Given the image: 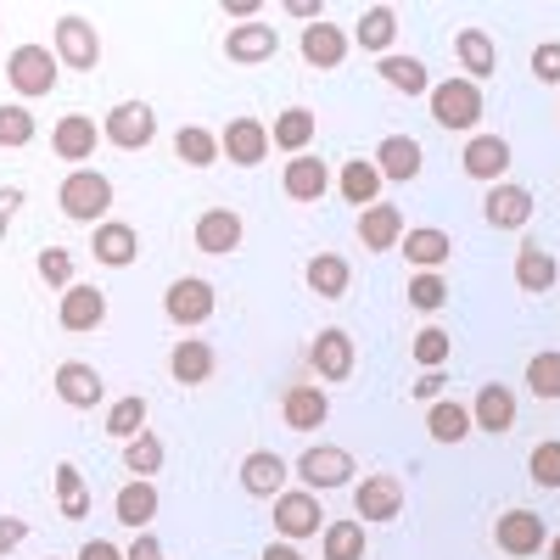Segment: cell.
<instances>
[{"mask_svg":"<svg viewBox=\"0 0 560 560\" xmlns=\"http://www.w3.org/2000/svg\"><path fill=\"white\" fill-rule=\"evenodd\" d=\"M57 202L73 224H107L113 213V179L102 168H68V179L57 185Z\"/></svg>","mask_w":560,"mask_h":560,"instance_id":"cell-1","label":"cell"},{"mask_svg":"<svg viewBox=\"0 0 560 560\" xmlns=\"http://www.w3.org/2000/svg\"><path fill=\"white\" fill-rule=\"evenodd\" d=\"M432 118H438V129H465V135H477V124H482V113H488V96H482V84H471V79H443V84H432Z\"/></svg>","mask_w":560,"mask_h":560,"instance_id":"cell-2","label":"cell"},{"mask_svg":"<svg viewBox=\"0 0 560 560\" xmlns=\"http://www.w3.org/2000/svg\"><path fill=\"white\" fill-rule=\"evenodd\" d=\"M353 454L342 448V443H314V448H303L298 454V465H292V477H303V488L308 493H337V488H353Z\"/></svg>","mask_w":560,"mask_h":560,"instance_id":"cell-3","label":"cell"},{"mask_svg":"<svg viewBox=\"0 0 560 560\" xmlns=\"http://www.w3.org/2000/svg\"><path fill=\"white\" fill-rule=\"evenodd\" d=\"M57 51H45V45H18V51L7 57V84H12V96L23 102H39V96H51L57 90Z\"/></svg>","mask_w":560,"mask_h":560,"instance_id":"cell-4","label":"cell"},{"mask_svg":"<svg viewBox=\"0 0 560 560\" xmlns=\"http://www.w3.org/2000/svg\"><path fill=\"white\" fill-rule=\"evenodd\" d=\"M102 140L118 152H147L158 140V113L152 102H118L107 118H102Z\"/></svg>","mask_w":560,"mask_h":560,"instance_id":"cell-5","label":"cell"},{"mask_svg":"<svg viewBox=\"0 0 560 560\" xmlns=\"http://www.w3.org/2000/svg\"><path fill=\"white\" fill-rule=\"evenodd\" d=\"M213 280H202V275H179L174 287L163 292V314L179 325V331H197V325H208L213 319Z\"/></svg>","mask_w":560,"mask_h":560,"instance_id":"cell-6","label":"cell"},{"mask_svg":"<svg viewBox=\"0 0 560 560\" xmlns=\"http://www.w3.org/2000/svg\"><path fill=\"white\" fill-rule=\"evenodd\" d=\"M275 538H287V544H298V538H314V533H325V510H319V493H308V488H287L275 499Z\"/></svg>","mask_w":560,"mask_h":560,"instance_id":"cell-7","label":"cell"},{"mask_svg":"<svg viewBox=\"0 0 560 560\" xmlns=\"http://www.w3.org/2000/svg\"><path fill=\"white\" fill-rule=\"evenodd\" d=\"M353 337L342 331V325H325V331L308 342V370L325 382V387H337V382H348L353 376Z\"/></svg>","mask_w":560,"mask_h":560,"instance_id":"cell-8","label":"cell"},{"mask_svg":"<svg viewBox=\"0 0 560 560\" xmlns=\"http://www.w3.org/2000/svg\"><path fill=\"white\" fill-rule=\"evenodd\" d=\"M57 62L73 68V73H90V68H96V62H102V34H96V23L79 18V12L57 18Z\"/></svg>","mask_w":560,"mask_h":560,"instance_id":"cell-9","label":"cell"},{"mask_svg":"<svg viewBox=\"0 0 560 560\" xmlns=\"http://www.w3.org/2000/svg\"><path fill=\"white\" fill-rule=\"evenodd\" d=\"M493 544L510 555V560H533L544 544H549V527L538 510H504V516L493 522Z\"/></svg>","mask_w":560,"mask_h":560,"instance_id":"cell-10","label":"cell"},{"mask_svg":"<svg viewBox=\"0 0 560 560\" xmlns=\"http://www.w3.org/2000/svg\"><path fill=\"white\" fill-rule=\"evenodd\" d=\"M219 158H230L236 168H258V163L269 158V124L236 113V118L219 129Z\"/></svg>","mask_w":560,"mask_h":560,"instance_id":"cell-11","label":"cell"},{"mask_svg":"<svg viewBox=\"0 0 560 560\" xmlns=\"http://www.w3.org/2000/svg\"><path fill=\"white\" fill-rule=\"evenodd\" d=\"M57 325H62V331H73V337L102 331V325H107V292H102V287H84V280H73V287L57 298Z\"/></svg>","mask_w":560,"mask_h":560,"instance_id":"cell-12","label":"cell"},{"mask_svg":"<svg viewBox=\"0 0 560 560\" xmlns=\"http://www.w3.org/2000/svg\"><path fill=\"white\" fill-rule=\"evenodd\" d=\"M236 477H242V493L247 499H280L292 482V459H280L275 448H253L242 465H236Z\"/></svg>","mask_w":560,"mask_h":560,"instance_id":"cell-13","label":"cell"},{"mask_svg":"<svg viewBox=\"0 0 560 560\" xmlns=\"http://www.w3.org/2000/svg\"><path fill=\"white\" fill-rule=\"evenodd\" d=\"M353 510H359V522H398L404 516V482L387 471H370L364 482H353Z\"/></svg>","mask_w":560,"mask_h":560,"instance_id":"cell-14","label":"cell"},{"mask_svg":"<svg viewBox=\"0 0 560 560\" xmlns=\"http://www.w3.org/2000/svg\"><path fill=\"white\" fill-rule=\"evenodd\" d=\"M280 420H287L292 432H319L325 420H331V393L319 382H292L280 393Z\"/></svg>","mask_w":560,"mask_h":560,"instance_id":"cell-15","label":"cell"},{"mask_svg":"<svg viewBox=\"0 0 560 560\" xmlns=\"http://www.w3.org/2000/svg\"><path fill=\"white\" fill-rule=\"evenodd\" d=\"M370 163H376L382 179L409 185V179H420V163H427V152H420V140H415V135H382V140H376V152H370Z\"/></svg>","mask_w":560,"mask_h":560,"instance_id":"cell-16","label":"cell"},{"mask_svg":"<svg viewBox=\"0 0 560 560\" xmlns=\"http://www.w3.org/2000/svg\"><path fill=\"white\" fill-rule=\"evenodd\" d=\"M96 147H102V124L90 118V113H68V118H57V129H51V152H57L62 163L84 168V158H96Z\"/></svg>","mask_w":560,"mask_h":560,"instance_id":"cell-17","label":"cell"},{"mask_svg":"<svg viewBox=\"0 0 560 560\" xmlns=\"http://www.w3.org/2000/svg\"><path fill=\"white\" fill-rule=\"evenodd\" d=\"M533 191L527 185H516V179H499V185H488V197H482V219L493 224V230H522L527 219H533Z\"/></svg>","mask_w":560,"mask_h":560,"instance_id":"cell-18","label":"cell"},{"mask_svg":"<svg viewBox=\"0 0 560 560\" xmlns=\"http://www.w3.org/2000/svg\"><path fill=\"white\" fill-rule=\"evenodd\" d=\"M459 168L471 174V179H482V185H499L510 174V140L477 129L471 140H465V152H459Z\"/></svg>","mask_w":560,"mask_h":560,"instance_id":"cell-19","label":"cell"},{"mask_svg":"<svg viewBox=\"0 0 560 560\" xmlns=\"http://www.w3.org/2000/svg\"><path fill=\"white\" fill-rule=\"evenodd\" d=\"M242 236H247V224H242L236 208H208V213H197V224H191V242H197L202 253H213V258L236 253Z\"/></svg>","mask_w":560,"mask_h":560,"instance_id":"cell-20","label":"cell"},{"mask_svg":"<svg viewBox=\"0 0 560 560\" xmlns=\"http://www.w3.org/2000/svg\"><path fill=\"white\" fill-rule=\"evenodd\" d=\"M51 382H57V398H62L68 409H96L102 393H107L102 370H96V364H84V359H62Z\"/></svg>","mask_w":560,"mask_h":560,"instance_id":"cell-21","label":"cell"},{"mask_svg":"<svg viewBox=\"0 0 560 560\" xmlns=\"http://www.w3.org/2000/svg\"><path fill=\"white\" fill-rule=\"evenodd\" d=\"M331 185H337V174L325 168V158H287V168H280V191L292 202H325Z\"/></svg>","mask_w":560,"mask_h":560,"instance_id":"cell-22","label":"cell"},{"mask_svg":"<svg viewBox=\"0 0 560 560\" xmlns=\"http://www.w3.org/2000/svg\"><path fill=\"white\" fill-rule=\"evenodd\" d=\"M275 51H280L275 23H242V28L224 34V57L236 62V68H258V62H269Z\"/></svg>","mask_w":560,"mask_h":560,"instance_id":"cell-23","label":"cell"},{"mask_svg":"<svg viewBox=\"0 0 560 560\" xmlns=\"http://www.w3.org/2000/svg\"><path fill=\"white\" fill-rule=\"evenodd\" d=\"M348 45H353V34H342L337 23H308L303 28V39H298V51H303V62L308 68H342L348 62Z\"/></svg>","mask_w":560,"mask_h":560,"instance_id":"cell-24","label":"cell"},{"mask_svg":"<svg viewBox=\"0 0 560 560\" xmlns=\"http://www.w3.org/2000/svg\"><path fill=\"white\" fill-rule=\"evenodd\" d=\"M454 62H459V79L482 84V79L499 68V45H493V34H488V28H459V34H454Z\"/></svg>","mask_w":560,"mask_h":560,"instance_id":"cell-25","label":"cell"},{"mask_svg":"<svg viewBox=\"0 0 560 560\" xmlns=\"http://www.w3.org/2000/svg\"><path fill=\"white\" fill-rule=\"evenodd\" d=\"M90 258L107 264V269H129V264L140 258V236H135V224H124V219L96 224V236H90Z\"/></svg>","mask_w":560,"mask_h":560,"instance_id":"cell-26","label":"cell"},{"mask_svg":"<svg viewBox=\"0 0 560 560\" xmlns=\"http://www.w3.org/2000/svg\"><path fill=\"white\" fill-rule=\"evenodd\" d=\"M398 253L409 258V275L415 269H443L448 253H454V242H448V230H438V224H415V230H404Z\"/></svg>","mask_w":560,"mask_h":560,"instance_id":"cell-27","label":"cell"},{"mask_svg":"<svg viewBox=\"0 0 560 560\" xmlns=\"http://www.w3.org/2000/svg\"><path fill=\"white\" fill-rule=\"evenodd\" d=\"M471 427L504 438L510 427H516V393H510L504 382H488V387L477 393V404H471Z\"/></svg>","mask_w":560,"mask_h":560,"instance_id":"cell-28","label":"cell"},{"mask_svg":"<svg viewBox=\"0 0 560 560\" xmlns=\"http://www.w3.org/2000/svg\"><path fill=\"white\" fill-rule=\"evenodd\" d=\"M303 280H308L314 298L337 303V298H348V287H353V269H348L342 253H314V258L303 264Z\"/></svg>","mask_w":560,"mask_h":560,"instance_id":"cell-29","label":"cell"},{"mask_svg":"<svg viewBox=\"0 0 560 560\" xmlns=\"http://www.w3.org/2000/svg\"><path fill=\"white\" fill-rule=\"evenodd\" d=\"M168 376H174L179 387L213 382V348H208L202 337H179V342L168 348Z\"/></svg>","mask_w":560,"mask_h":560,"instance_id":"cell-30","label":"cell"},{"mask_svg":"<svg viewBox=\"0 0 560 560\" xmlns=\"http://www.w3.org/2000/svg\"><path fill=\"white\" fill-rule=\"evenodd\" d=\"M382 185H387V179L376 174V163H370V158H348V163L337 168V191H342V202H353L359 213L382 202Z\"/></svg>","mask_w":560,"mask_h":560,"instance_id":"cell-31","label":"cell"},{"mask_svg":"<svg viewBox=\"0 0 560 560\" xmlns=\"http://www.w3.org/2000/svg\"><path fill=\"white\" fill-rule=\"evenodd\" d=\"M113 516H118L129 533H147V527H152V516H158V482L129 477V482L118 488V499H113Z\"/></svg>","mask_w":560,"mask_h":560,"instance_id":"cell-32","label":"cell"},{"mask_svg":"<svg viewBox=\"0 0 560 560\" xmlns=\"http://www.w3.org/2000/svg\"><path fill=\"white\" fill-rule=\"evenodd\" d=\"M477 427H471V409H465L459 398H438V404H427V438L432 443H443V448H454V443H465Z\"/></svg>","mask_w":560,"mask_h":560,"instance_id":"cell-33","label":"cell"},{"mask_svg":"<svg viewBox=\"0 0 560 560\" xmlns=\"http://www.w3.org/2000/svg\"><path fill=\"white\" fill-rule=\"evenodd\" d=\"M359 242H364L370 253H393V247L404 242V213H398L393 202L364 208V213H359Z\"/></svg>","mask_w":560,"mask_h":560,"instance_id":"cell-34","label":"cell"},{"mask_svg":"<svg viewBox=\"0 0 560 560\" xmlns=\"http://www.w3.org/2000/svg\"><path fill=\"white\" fill-rule=\"evenodd\" d=\"M555 280H560L555 253H549L544 242H522V247H516V287H522V292H549Z\"/></svg>","mask_w":560,"mask_h":560,"instance_id":"cell-35","label":"cell"},{"mask_svg":"<svg viewBox=\"0 0 560 560\" xmlns=\"http://www.w3.org/2000/svg\"><path fill=\"white\" fill-rule=\"evenodd\" d=\"M393 39H398V12L393 7H364L359 12L353 45H364V51H376V57H393Z\"/></svg>","mask_w":560,"mask_h":560,"instance_id":"cell-36","label":"cell"},{"mask_svg":"<svg viewBox=\"0 0 560 560\" xmlns=\"http://www.w3.org/2000/svg\"><path fill=\"white\" fill-rule=\"evenodd\" d=\"M376 73H382V84L387 90H398V96H432V73H427V62L420 57H382L376 62Z\"/></svg>","mask_w":560,"mask_h":560,"instance_id":"cell-37","label":"cell"},{"mask_svg":"<svg viewBox=\"0 0 560 560\" xmlns=\"http://www.w3.org/2000/svg\"><path fill=\"white\" fill-rule=\"evenodd\" d=\"M314 129H319V118H314L308 107H287V113L269 124V147L303 158V152H308V140H314Z\"/></svg>","mask_w":560,"mask_h":560,"instance_id":"cell-38","label":"cell"},{"mask_svg":"<svg viewBox=\"0 0 560 560\" xmlns=\"http://www.w3.org/2000/svg\"><path fill=\"white\" fill-rule=\"evenodd\" d=\"M57 516L62 522H84L90 516V482H84V471L73 459L57 465Z\"/></svg>","mask_w":560,"mask_h":560,"instance_id":"cell-39","label":"cell"},{"mask_svg":"<svg viewBox=\"0 0 560 560\" xmlns=\"http://www.w3.org/2000/svg\"><path fill=\"white\" fill-rule=\"evenodd\" d=\"M174 158H179L185 168H213V163H219V135L202 129V124L174 129Z\"/></svg>","mask_w":560,"mask_h":560,"instance_id":"cell-40","label":"cell"},{"mask_svg":"<svg viewBox=\"0 0 560 560\" xmlns=\"http://www.w3.org/2000/svg\"><path fill=\"white\" fill-rule=\"evenodd\" d=\"M163 459H168V448H163L158 432H140V438L124 443V471H135L140 482H152V477L163 471Z\"/></svg>","mask_w":560,"mask_h":560,"instance_id":"cell-41","label":"cell"},{"mask_svg":"<svg viewBox=\"0 0 560 560\" xmlns=\"http://www.w3.org/2000/svg\"><path fill=\"white\" fill-rule=\"evenodd\" d=\"M319 538H325V560H364V522L359 516L331 522Z\"/></svg>","mask_w":560,"mask_h":560,"instance_id":"cell-42","label":"cell"},{"mask_svg":"<svg viewBox=\"0 0 560 560\" xmlns=\"http://www.w3.org/2000/svg\"><path fill=\"white\" fill-rule=\"evenodd\" d=\"M34 135H39V124L23 102H0V152H23Z\"/></svg>","mask_w":560,"mask_h":560,"instance_id":"cell-43","label":"cell"},{"mask_svg":"<svg viewBox=\"0 0 560 560\" xmlns=\"http://www.w3.org/2000/svg\"><path fill=\"white\" fill-rule=\"evenodd\" d=\"M140 432H147V398H140V393L113 398V409H107V438L129 443V438H140Z\"/></svg>","mask_w":560,"mask_h":560,"instance_id":"cell-44","label":"cell"},{"mask_svg":"<svg viewBox=\"0 0 560 560\" xmlns=\"http://www.w3.org/2000/svg\"><path fill=\"white\" fill-rule=\"evenodd\" d=\"M527 393L533 398H560V348H544L527 359Z\"/></svg>","mask_w":560,"mask_h":560,"instance_id":"cell-45","label":"cell"},{"mask_svg":"<svg viewBox=\"0 0 560 560\" xmlns=\"http://www.w3.org/2000/svg\"><path fill=\"white\" fill-rule=\"evenodd\" d=\"M409 303H415L420 314H438V308L448 303V280H443L438 269H415V275H409Z\"/></svg>","mask_w":560,"mask_h":560,"instance_id":"cell-46","label":"cell"},{"mask_svg":"<svg viewBox=\"0 0 560 560\" xmlns=\"http://www.w3.org/2000/svg\"><path fill=\"white\" fill-rule=\"evenodd\" d=\"M34 269H39V280H45L51 292H68V287H73V253H68V247H39Z\"/></svg>","mask_w":560,"mask_h":560,"instance_id":"cell-47","label":"cell"},{"mask_svg":"<svg viewBox=\"0 0 560 560\" xmlns=\"http://www.w3.org/2000/svg\"><path fill=\"white\" fill-rule=\"evenodd\" d=\"M448 353H454V342H448L443 325H427V331H415V364H420V370H443Z\"/></svg>","mask_w":560,"mask_h":560,"instance_id":"cell-48","label":"cell"},{"mask_svg":"<svg viewBox=\"0 0 560 560\" xmlns=\"http://www.w3.org/2000/svg\"><path fill=\"white\" fill-rule=\"evenodd\" d=\"M527 477H533L538 488H560V438H549V443H538V448L527 454Z\"/></svg>","mask_w":560,"mask_h":560,"instance_id":"cell-49","label":"cell"},{"mask_svg":"<svg viewBox=\"0 0 560 560\" xmlns=\"http://www.w3.org/2000/svg\"><path fill=\"white\" fill-rule=\"evenodd\" d=\"M533 79H544V84H560V39H544L538 51H533Z\"/></svg>","mask_w":560,"mask_h":560,"instance_id":"cell-50","label":"cell"},{"mask_svg":"<svg viewBox=\"0 0 560 560\" xmlns=\"http://www.w3.org/2000/svg\"><path fill=\"white\" fill-rule=\"evenodd\" d=\"M124 560H168V555H163V544H158V533L147 527V533H135V544L124 549Z\"/></svg>","mask_w":560,"mask_h":560,"instance_id":"cell-51","label":"cell"},{"mask_svg":"<svg viewBox=\"0 0 560 560\" xmlns=\"http://www.w3.org/2000/svg\"><path fill=\"white\" fill-rule=\"evenodd\" d=\"M23 538H28V522L23 516H0V560H7Z\"/></svg>","mask_w":560,"mask_h":560,"instance_id":"cell-52","label":"cell"},{"mask_svg":"<svg viewBox=\"0 0 560 560\" xmlns=\"http://www.w3.org/2000/svg\"><path fill=\"white\" fill-rule=\"evenodd\" d=\"M443 382H448L443 370H427V376L415 382V404H438V398H443Z\"/></svg>","mask_w":560,"mask_h":560,"instance_id":"cell-53","label":"cell"},{"mask_svg":"<svg viewBox=\"0 0 560 560\" xmlns=\"http://www.w3.org/2000/svg\"><path fill=\"white\" fill-rule=\"evenodd\" d=\"M219 12H224L230 23H236V28H242V23H258V12H264V7H258V0H224V7H219Z\"/></svg>","mask_w":560,"mask_h":560,"instance_id":"cell-54","label":"cell"},{"mask_svg":"<svg viewBox=\"0 0 560 560\" xmlns=\"http://www.w3.org/2000/svg\"><path fill=\"white\" fill-rule=\"evenodd\" d=\"M79 560H124V549L107 544V538H84V544H79Z\"/></svg>","mask_w":560,"mask_h":560,"instance_id":"cell-55","label":"cell"},{"mask_svg":"<svg viewBox=\"0 0 560 560\" xmlns=\"http://www.w3.org/2000/svg\"><path fill=\"white\" fill-rule=\"evenodd\" d=\"M23 208V191H18V185H0V236H7V219Z\"/></svg>","mask_w":560,"mask_h":560,"instance_id":"cell-56","label":"cell"},{"mask_svg":"<svg viewBox=\"0 0 560 560\" xmlns=\"http://www.w3.org/2000/svg\"><path fill=\"white\" fill-rule=\"evenodd\" d=\"M287 12H292V18H303V28L325 18V7H319V0H287Z\"/></svg>","mask_w":560,"mask_h":560,"instance_id":"cell-57","label":"cell"},{"mask_svg":"<svg viewBox=\"0 0 560 560\" xmlns=\"http://www.w3.org/2000/svg\"><path fill=\"white\" fill-rule=\"evenodd\" d=\"M258 560H303V555H298V544H287V538H275V544H269V549H264Z\"/></svg>","mask_w":560,"mask_h":560,"instance_id":"cell-58","label":"cell"},{"mask_svg":"<svg viewBox=\"0 0 560 560\" xmlns=\"http://www.w3.org/2000/svg\"><path fill=\"white\" fill-rule=\"evenodd\" d=\"M544 549H549V560H560V533H555V538H549Z\"/></svg>","mask_w":560,"mask_h":560,"instance_id":"cell-59","label":"cell"},{"mask_svg":"<svg viewBox=\"0 0 560 560\" xmlns=\"http://www.w3.org/2000/svg\"><path fill=\"white\" fill-rule=\"evenodd\" d=\"M0 18H7V7H0Z\"/></svg>","mask_w":560,"mask_h":560,"instance_id":"cell-60","label":"cell"},{"mask_svg":"<svg viewBox=\"0 0 560 560\" xmlns=\"http://www.w3.org/2000/svg\"><path fill=\"white\" fill-rule=\"evenodd\" d=\"M555 113H560V102H555Z\"/></svg>","mask_w":560,"mask_h":560,"instance_id":"cell-61","label":"cell"},{"mask_svg":"<svg viewBox=\"0 0 560 560\" xmlns=\"http://www.w3.org/2000/svg\"><path fill=\"white\" fill-rule=\"evenodd\" d=\"M51 560H57V555H51Z\"/></svg>","mask_w":560,"mask_h":560,"instance_id":"cell-62","label":"cell"}]
</instances>
